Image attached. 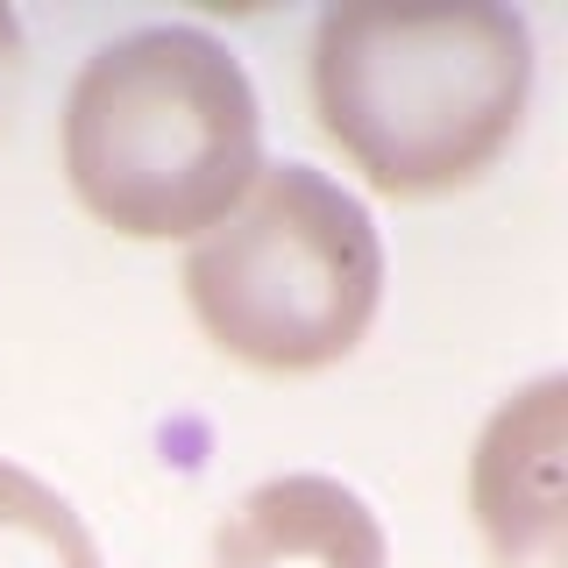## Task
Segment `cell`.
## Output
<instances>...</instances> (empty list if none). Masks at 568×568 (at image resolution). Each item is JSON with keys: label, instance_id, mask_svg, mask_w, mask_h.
<instances>
[{"label": "cell", "instance_id": "1", "mask_svg": "<svg viewBox=\"0 0 568 568\" xmlns=\"http://www.w3.org/2000/svg\"><path fill=\"white\" fill-rule=\"evenodd\" d=\"M313 121L384 200L497 171L532 106V29L505 0H334L306 50Z\"/></svg>", "mask_w": 568, "mask_h": 568}, {"label": "cell", "instance_id": "2", "mask_svg": "<svg viewBox=\"0 0 568 568\" xmlns=\"http://www.w3.org/2000/svg\"><path fill=\"white\" fill-rule=\"evenodd\" d=\"M71 200L129 242H200L263 171V106L242 58L192 22L100 43L58 121Z\"/></svg>", "mask_w": 568, "mask_h": 568}, {"label": "cell", "instance_id": "3", "mask_svg": "<svg viewBox=\"0 0 568 568\" xmlns=\"http://www.w3.org/2000/svg\"><path fill=\"white\" fill-rule=\"evenodd\" d=\"M185 306L227 363L313 377L363 348L384 306V235L313 164H263L227 221L185 248Z\"/></svg>", "mask_w": 568, "mask_h": 568}, {"label": "cell", "instance_id": "4", "mask_svg": "<svg viewBox=\"0 0 568 568\" xmlns=\"http://www.w3.org/2000/svg\"><path fill=\"white\" fill-rule=\"evenodd\" d=\"M469 519L490 568L568 561V377H532L469 448Z\"/></svg>", "mask_w": 568, "mask_h": 568}, {"label": "cell", "instance_id": "5", "mask_svg": "<svg viewBox=\"0 0 568 568\" xmlns=\"http://www.w3.org/2000/svg\"><path fill=\"white\" fill-rule=\"evenodd\" d=\"M213 568H390L384 519L342 476H271L213 526Z\"/></svg>", "mask_w": 568, "mask_h": 568}, {"label": "cell", "instance_id": "6", "mask_svg": "<svg viewBox=\"0 0 568 568\" xmlns=\"http://www.w3.org/2000/svg\"><path fill=\"white\" fill-rule=\"evenodd\" d=\"M0 568H106L93 526L8 455H0Z\"/></svg>", "mask_w": 568, "mask_h": 568}, {"label": "cell", "instance_id": "7", "mask_svg": "<svg viewBox=\"0 0 568 568\" xmlns=\"http://www.w3.org/2000/svg\"><path fill=\"white\" fill-rule=\"evenodd\" d=\"M22 64H29L22 22H14V8H0V129H8V106L22 93Z\"/></svg>", "mask_w": 568, "mask_h": 568}]
</instances>
